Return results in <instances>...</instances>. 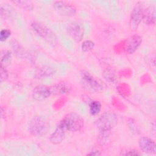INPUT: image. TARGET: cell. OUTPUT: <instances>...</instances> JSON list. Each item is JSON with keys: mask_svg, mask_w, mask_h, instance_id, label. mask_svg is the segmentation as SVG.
Listing matches in <instances>:
<instances>
[{"mask_svg": "<svg viewBox=\"0 0 156 156\" xmlns=\"http://www.w3.org/2000/svg\"><path fill=\"white\" fill-rule=\"evenodd\" d=\"M51 94V88L43 85L36 86L34 88L32 93L33 99L37 101H43L48 99Z\"/></svg>", "mask_w": 156, "mask_h": 156, "instance_id": "cell-10", "label": "cell"}, {"mask_svg": "<svg viewBox=\"0 0 156 156\" xmlns=\"http://www.w3.org/2000/svg\"><path fill=\"white\" fill-rule=\"evenodd\" d=\"M12 60V54L9 51H4V53L1 54V65L5 66L10 63Z\"/></svg>", "mask_w": 156, "mask_h": 156, "instance_id": "cell-19", "label": "cell"}, {"mask_svg": "<svg viewBox=\"0 0 156 156\" xmlns=\"http://www.w3.org/2000/svg\"><path fill=\"white\" fill-rule=\"evenodd\" d=\"M81 82L84 89L91 93L100 92L103 88V84L87 71H82L80 73Z\"/></svg>", "mask_w": 156, "mask_h": 156, "instance_id": "cell-4", "label": "cell"}, {"mask_svg": "<svg viewBox=\"0 0 156 156\" xmlns=\"http://www.w3.org/2000/svg\"><path fill=\"white\" fill-rule=\"evenodd\" d=\"M33 30L49 44L55 46L58 43L57 37L54 32L43 23L34 21L31 24Z\"/></svg>", "mask_w": 156, "mask_h": 156, "instance_id": "cell-2", "label": "cell"}, {"mask_svg": "<svg viewBox=\"0 0 156 156\" xmlns=\"http://www.w3.org/2000/svg\"><path fill=\"white\" fill-rule=\"evenodd\" d=\"M66 31L73 39L79 42L84 35V27L80 22L73 21L67 25Z\"/></svg>", "mask_w": 156, "mask_h": 156, "instance_id": "cell-7", "label": "cell"}, {"mask_svg": "<svg viewBox=\"0 0 156 156\" xmlns=\"http://www.w3.org/2000/svg\"><path fill=\"white\" fill-rule=\"evenodd\" d=\"M110 131H100V133L98 137V142L101 144H107L109 141Z\"/></svg>", "mask_w": 156, "mask_h": 156, "instance_id": "cell-20", "label": "cell"}, {"mask_svg": "<svg viewBox=\"0 0 156 156\" xmlns=\"http://www.w3.org/2000/svg\"><path fill=\"white\" fill-rule=\"evenodd\" d=\"M143 2L141 1H138L135 4L130 17L129 25L131 30H136L138 28L141 20H143Z\"/></svg>", "mask_w": 156, "mask_h": 156, "instance_id": "cell-6", "label": "cell"}, {"mask_svg": "<svg viewBox=\"0 0 156 156\" xmlns=\"http://www.w3.org/2000/svg\"><path fill=\"white\" fill-rule=\"evenodd\" d=\"M155 7L151 5L144 9L143 20L147 25L154 24L155 23Z\"/></svg>", "mask_w": 156, "mask_h": 156, "instance_id": "cell-13", "label": "cell"}, {"mask_svg": "<svg viewBox=\"0 0 156 156\" xmlns=\"http://www.w3.org/2000/svg\"><path fill=\"white\" fill-rule=\"evenodd\" d=\"M66 130L65 126L60 121L49 137L50 143L53 144H58L62 143L65 137Z\"/></svg>", "mask_w": 156, "mask_h": 156, "instance_id": "cell-11", "label": "cell"}, {"mask_svg": "<svg viewBox=\"0 0 156 156\" xmlns=\"http://www.w3.org/2000/svg\"><path fill=\"white\" fill-rule=\"evenodd\" d=\"M94 45V43L93 41L85 40L82 43L81 45V49L83 52H89L93 49Z\"/></svg>", "mask_w": 156, "mask_h": 156, "instance_id": "cell-21", "label": "cell"}, {"mask_svg": "<svg viewBox=\"0 0 156 156\" xmlns=\"http://www.w3.org/2000/svg\"><path fill=\"white\" fill-rule=\"evenodd\" d=\"M54 7L55 10L63 16H73L76 13V10L74 6L65 1H55L54 3Z\"/></svg>", "mask_w": 156, "mask_h": 156, "instance_id": "cell-8", "label": "cell"}, {"mask_svg": "<svg viewBox=\"0 0 156 156\" xmlns=\"http://www.w3.org/2000/svg\"><path fill=\"white\" fill-rule=\"evenodd\" d=\"M117 116L112 112L103 113L96 121L95 126L99 131H110L117 124Z\"/></svg>", "mask_w": 156, "mask_h": 156, "instance_id": "cell-3", "label": "cell"}, {"mask_svg": "<svg viewBox=\"0 0 156 156\" xmlns=\"http://www.w3.org/2000/svg\"><path fill=\"white\" fill-rule=\"evenodd\" d=\"M11 31L9 29H2L0 32V40L1 41H6L10 36Z\"/></svg>", "mask_w": 156, "mask_h": 156, "instance_id": "cell-22", "label": "cell"}, {"mask_svg": "<svg viewBox=\"0 0 156 156\" xmlns=\"http://www.w3.org/2000/svg\"><path fill=\"white\" fill-rule=\"evenodd\" d=\"M67 130L70 132H77L83 127L84 120L82 117L75 112L67 114L62 120Z\"/></svg>", "mask_w": 156, "mask_h": 156, "instance_id": "cell-5", "label": "cell"}, {"mask_svg": "<svg viewBox=\"0 0 156 156\" xmlns=\"http://www.w3.org/2000/svg\"><path fill=\"white\" fill-rule=\"evenodd\" d=\"M87 155L98 156V155H101V153L100 151H98V150H93V151H90V152H88V153L87 154Z\"/></svg>", "mask_w": 156, "mask_h": 156, "instance_id": "cell-25", "label": "cell"}, {"mask_svg": "<svg viewBox=\"0 0 156 156\" xmlns=\"http://www.w3.org/2000/svg\"><path fill=\"white\" fill-rule=\"evenodd\" d=\"M8 76H9L8 72L6 70L5 66L1 65V78H0L1 82H3L5 81L7 79Z\"/></svg>", "mask_w": 156, "mask_h": 156, "instance_id": "cell-24", "label": "cell"}, {"mask_svg": "<svg viewBox=\"0 0 156 156\" xmlns=\"http://www.w3.org/2000/svg\"><path fill=\"white\" fill-rule=\"evenodd\" d=\"M49 130V124L43 116H37L34 117L29 124V132L34 136H43L46 134Z\"/></svg>", "mask_w": 156, "mask_h": 156, "instance_id": "cell-1", "label": "cell"}, {"mask_svg": "<svg viewBox=\"0 0 156 156\" xmlns=\"http://www.w3.org/2000/svg\"><path fill=\"white\" fill-rule=\"evenodd\" d=\"M121 155H140L138 151H136L133 149H126L121 151Z\"/></svg>", "mask_w": 156, "mask_h": 156, "instance_id": "cell-23", "label": "cell"}, {"mask_svg": "<svg viewBox=\"0 0 156 156\" xmlns=\"http://www.w3.org/2000/svg\"><path fill=\"white\" fill-rule=\"evenodd\" d=\"M142 42V38L138 35H134L127 38L124 44V49L127 54H132L136 51Z\"/></svg>", "mask_w": 156, "mask_h": 156, "instance_id": "cell-9", "label": "cell"}, {"mask_svg": "<svg viewBox=\"0 0 156 156\" xmlns=\"http://www.w3.org/2000/svg\"><path fill=\"white\" fill-rule=\"evenodd\" d=\"M101 104L99 101H93L90 103V113L95 116L97 115L101 110Z\"/></svg>", "mask_w": 156, "mask_h": 156, "instance_id": "cell-16", "label": "cell"}, {"mask_svg": "<svg viewBox=\"0 0 156 156\" xmlns=\"http://www.w3.org/2000/svg\"><path fill=\"white\" fill-rule=\"evenodd\" d=\"M12 46H13V49L14 53L17 56L20 57H24L25 56L24 49L20 44L19 43H18L16 41H13L12 43Z\"/></svg>", "mask_w": 156, "mask_h": 156, "instance_id": "cell-18", "label": "cell"}, {"mask_svg": "<svg viewBox=\"0 0 156 156\" xmlns=\"http://www.w3.org/2000/svg\"><path fill=\"white\" fill-rule=\"evenodd\" d=\"M12 2L17 7L23 9L28 10L33 9V4L30 1H13Z\"/></svg>", "mask_w": 156, "mask_h": 156, "instance_id": "cell-17", "label": "cell"}, {"mask_svg": "<svg viewBox=\"0 0 156 156\" xmlns=\"http://www.w3.org/2000/svg\"><path fill=\"white\" fill-rule=\"evenodd\" d=\"M138 146L140 149L146 153L155 154V143L151 138L146 136H142L138 140Z\"/></svg>", "mask_w": 156, "mask_h": 156, "instance_id": "cell-12", "label": "cell"}, {"mask_svg": "<svg viewBox=\"0 0 156 156\" xmlns=\"http://www.w3.org/2000/svg\"><path fill=\"white\" fill-rule=\"evenodd\" d=\"M51 88V94L54 95H61L68 93L71 90V87L68 83L65 82H60Z\"/></svg>", "mask_w": 156, "mask_h": 156, "instance_id": "cell-14", "label": "cell"}, {"mask_svg": "<svg viewBox=\"0 0 156 156\" xmlns=\"http://www.w3.org/2000/svg\"><path fill=\"white\" fill-rule=\"evenodd\" d=\"M55 72L54 68L51 66H43L38 69L37 72V76L39 77H43L47 76H51L53 75Z\"/></svg>", "mask_w": 156, "mask_h": 156, "instance_id": "cell-15", "label": "cell"}]
</instances>
